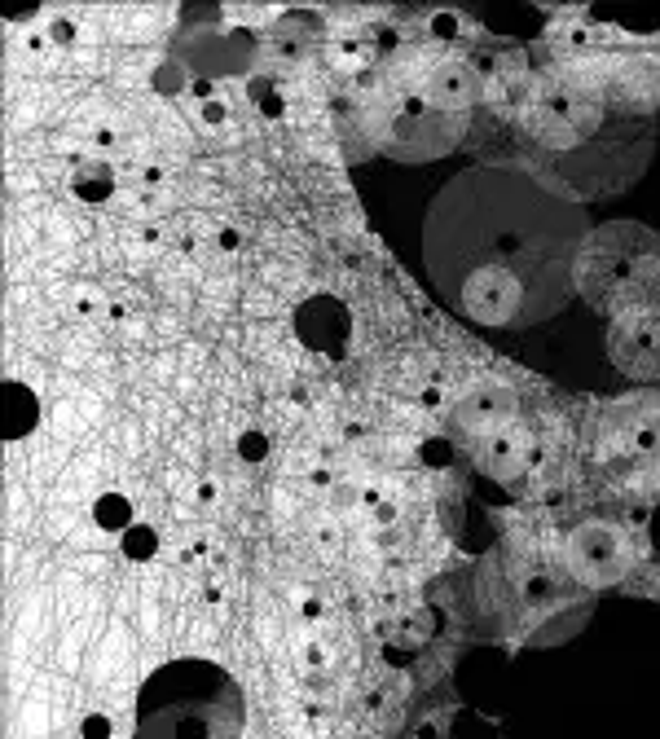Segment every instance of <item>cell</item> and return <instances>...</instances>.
<instances>
[{
	"mask_svg": "<svg viewBox=\"0 0 660 739\" xmlns=\"http://www.w3.org/2000/svg\"><path fill=\"white\" fill-rule=\"evenodd\" d=\"M247 700L225 665L181 656L137 691V739H242Z\"/></svg>",
	"mask_w": 660,
	"mask_h": 739,
	"instance_id": "cell-1",
	"label": "cell"
},
{
	"mask_svg": "<svg viewBox=\"0 0 660 739\" xmlns=\"http://www.w3.org/2000/svg\"><path fill=\"white\" fill-rule=\"evenodd\" d=\"M660 282V238L638 225H603L577 251V286L594 308L625 313L638 304H656Z\"/></svg>",
	"mask_w": 660,
	"mask_h": 739,
	"instance_id": "cell-2",
	"label": "cell"
},
{
	"mask_svg": "<svg viewBox=\"0 0 660 739\" xmlns=\"http://www.w3.org/2000/svg\"><path fill=\"white\" fill-rule=\"evenodd\" d=\"M462 128H467V115H454V110L436 106L432 97L418 88L401 106L392 110L388 124V146L401 159H436V154H449L458 146Z\"/></svg>",
	"mask_w": 660,
	"mask_h": 739,
	"instance_id": "cell-3",
	"label": "cell"
},
{
	"mask_svg": "<svg viewBox=\"0 0 660 739\" xmlns=\"http://www.w3.org/2000/svg\"><path fill=\"white\" fill-rule=\"evenodd\" d=\"M608 361L625 379H660V304L625 308L608 322Z\"/></svg>",
	"mask_w": 660,
	"mask_h": 739,
	"instance_id": "cell-4",
	"label": "cell"
},
{
	"mask_svg": "<svg viewBox=\"0 0 660 739\" xmlns=\"http://www.w3.org/2000/svg\"><path fill=\"white\" fill-rule=\"evenodd\" d=\"M524 124L542 146L568 150V146H581V141L599 128V102L577 93V88H555V93L537 97V102L528 106Z\"/></svg>",
	"mask_w": 660,
	"mask_h": 739,
	"instance_id": "cell-5",
	"label": "cell"
},
{
	"mask_svg": "<svg viewBox=\"0 0 660 739\" xmlns=\"http://www.w3.org/2000/svg\"><path fill=\"white\" fill-rule=\"evenodd\" d=\"M568 568L594 590L616 586L630 572V542L616 524H581L568 537Z\"/></svg>",
	"mask_w": 660,
	"mask_h": 739,
	"instance_id": "cell-6",
	"label": "cell"
},
{
	"mask_svg": "<svg viewBox=\"0 0 660 739\" xmlns=\"http://www.w3.org/2000/svg\"><path fill=\"white\" fill-rule=\"evenodd\" d=\"M295 335H300L304 348L322 352V357H339L352 339V317L335 295H308L295 308Z\"/></svg>",
	"mask_w": 660,
	"mask_h": 739,
	"instance_id": "cell-7",
	"label": "cell"
},
{
	"mask_svg": "<svg viewBox=\"0 0 660 739\" xmlns=\"http://www.w3.org/2000/svg\"><path fill=\"white\" fill-rule=\"evenodd\" d=\"M476 454H480V467L498 480H511V476H524L537 458V440L528 432L524 423H506L498 432H489L484 440H476Z\"/></svg>",
	"mask_w": 660,
	"mask_h": 739,
	"instance_id": "cell-8",
	"label": "cell"
},
{
	"mask_svg": "<svg viewBox=\"0 0 660 739\" xmlns=\"http://www.w3.org/2000/svg\"><path fill=\"white\" fill-rule=\"evenodd\" d=\"M454 423H458L467 436L484 440L489 432H498V427L515 423V396L506 392V388H493V383H489V388H471V392L454 405Z\"/></svg>",
	"mask_w": 660,
	"mask_h": 739,
	"instance_id": "cell-9",
	"label": "cell"
},
{
	"mask_svg": "<svg viewBox=\"0 0 660 739\" xmlns=\"http://www.w3.org/2000/svg\"><path fill=\"white\" fill-rule=\"evenodd\" d=\"M423 93L432 97L436 106L454 110V115H467L471 102H476V75H471L462 62H440L436 71L427 75Z\"/></svg>",
	"mask_w": 660,
	"mask_h": 739,
	"instance_id": "cell-10",
	"label": "cell"
},
{
	"mask_svg": "<svg viewBox=\"0 0 660 739\" xmlns=\"http://www.w3.org/2000/svg\"><path fill=\"white\" fill-rule=\"evenodd\" d=\"M71 194L84 203H106L115 194V168L106 159H80L71 168Z\"/></svg>",
	"mask_w": 660,
	"mask_h": 739,
	"instance_id": "cell-11",
	"label": "cell"
},
{
	"mask_svg": "<svg viewBox=\"0 0 660 739\" xmlns=\"http://www.w3.org/2000/svg\"><path fill=\"white\" fill-rule=\"evenodd\" d=\"M5 405H9V418H5L9 432L5 436H22V432H31V427H36L40 405H36V396L22 388V383H5Z\"/></svg>",
	"mask_w": 660,
	"mask_h": 739,
	"instance_id": "cell-12",
	"label": "cell"
},
{
	"mask_svg": "<svg viewBox=\"0 0 660 739\" xmlns=\"http://www.w3.org/2000/svg\"><path fill=\"white\" fill-rule=\"evenodd\" d=\"M110 313V300L97 286H75L71 291V317L75 322H102V317Z\"/></svg>",
	"mask_w": 660,
	"mask_h": 739,
	"instance_id": "cell-13",
	"label": "cell"
},
{
	"mask_svg": "<svg viewBox=\"0 0 660 739\" xmlns=\"http://www.w3.org/2000/svg\"><path fill=\"white\" fill-rule=\"evenodd\" d=\"M198 119L216 128V124H225V119H229V106H225V102H216V97H212V102H203V106H198Z\"/></svg>",
	"mask_w": 660,
	"mask_h": 739,
	"instance_id": "cell-14",
	"label": "cell"
}]
</instances>
